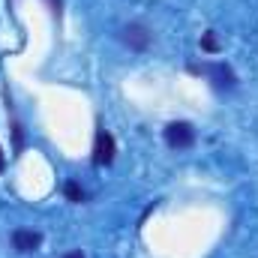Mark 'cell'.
I'll use <instances>...</instances> for the list:
<instances>
[{
	"mask_svg": "<svg viewBox=\"0 0 258 258\" xmlns=\"http://www.w3.org/2000/svg\"><path fill=\"white\" fill-rule=\"evenodd\" d=\"M189 69L207 75L216 90H234L237 87V75L231 72V66H225V63H201V66H189Z\"/></svg>",
	"mask_w": 258,
	"mask_h": 258,
	"instance_id": "cell-1",
	"label": "cell"
},
{
	"mask_svg": "<svg viewBox=\"0 0 258 258\" xmlns=\"http://www.w3.org/2000/svg\"><path fill=\"white\" fill-rule=\"evenodd\" d=\"M165 144H168L171 150H186V147H192L195 144L192 123H186V120H174V123H168V126H165Z\"/></svg>",
	"mask_w": 258,
	"mask_h": 258,
	"instance_id": "cell-2",
	"label": "cell"
},
{
	"mask_svg": "<svg viewBox=\"0 0 258 258\" xmlns=\"http://www.w3.org/2000/svg\"><path fill=\"white\" fill-rule=\"evenodd\" d=\"M120 39H123V45H129L132 51H144L150 45V30L141 21H129L126 27L120 30Z\"/></svg>",
	"mask_w": 258,
	"mask_h": 258,
	"instance_id": "cell-3",
	"label": "cell"
},
{
	"mask_svg": "<svg viewBox=\"0 0 258 258\" xmlns=\"http://www.w3.org/2000/svg\"><path fill=\"white\" fill-rule=\"evenodd\" d=\"M114 150H117L114 135L105 132V129H99V132H96V144H93V162H96V165H111Z\"/></svg>",
	"mask_w": 258,
	"mask_h": 258,
	"instance_id": "cell-4",
	"label": "cell"
},
{
	"mask_svg": "<svg viewBox=\"0 0 258 258\" xmlns=\"http://www.w3.org/2000/svg\"><path fill=\"white\" fill-rule=\"evenodd\" d=\"M42 246V234L39 231H30V228H18L12 231V249L15 252H33Z\"/></svg>",
	"mask_w": 258,
	"mask_h": 258,
	"instance_id": "cell-5",
	"label": "cell"
},
{
	"mask_svg": "<svg viewBox=\"0 0 258 258\" xmlns=\"http://www.w3.org/2000/svg\"><path fill=\"white\" fill-rule=\"evenodd\" d=\"M63 192H66V198H69V201H75V204H78V201H84V189H81L75 180H69V183H66Z\"/></svg>",
	"mask_w": 258,
	"mask_h": 258,
	"instance_id": "cell-6",
	"label": "cell"
},
{
	"mask_svg": "<svg viewBox=\"0 0 258 258\" xmlns=\"http://www.w3.org/2000/svg\"><path fill=\"white\" fill-rule=\"evenodd\" d=\"M201 48H204V51H216V48H219L216 36H213V33H204V39H201Z\"/></svg>",
	"mask_w": 258,
	"mask_h": 258,
	"instance_id": "cell-7",
	"label": "cell"
},
{
	"mask_svg": "<svg viewBox=\"0 0 258 258\" xmlns=\"http://www.w3.org/2000/svg\"><path fill=\"white\" fill-rule=\"evenodd\" d=\"M63 258H84V255H81V252H78V249H75V252H66Z\"/></svg>",
	"mask_w": 258,
	"mask_h": 258,
	"instance_id": "cell-8",
	"label": "cell"
},
{
	"mask_svg": "<svg viewBox=\"0 0 258 258\" xmlns=\"http://www.w3.org/2000/svg\"><path fill=\"white\" fill-rule=\"evenodd\" d=\"M3 165H6V156H3V150H0V171H3Z\"/></svg>",
	"mask_w": 258,
	"mask_h": 258,
	"instance_id": "cell-9",
	"label": "cell"
}]
</instances>
